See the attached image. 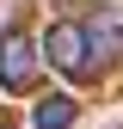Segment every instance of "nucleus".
<instances>
[{
    "label": "nucleus",
    "mask_w": 123,
    "mask_h": 129,
    "mask_svg": "<svg viewBox=\"0 0 123 129\" xmlns=\"http://www.w3.org/2000/svg\"><path fill=\"white\" fill-rule=\"evenodd\" d=\"M43 80V37L31 25H6L0 31V92H37Z\"/></svg>",
    "instance_id": "1"
},
{
    "label": "nucleus",
    "mask_w": 123,
    "mask_h": 129,
    "mask_svg": "<svg viewBox=\"0 0 123 129\" xmlns=\"http://www.w3.org/2000/svg\"><path fill=\"white\" fill-rule=\"evenodd\" d=\"M43 68L68 74V80H92L99 61H92V43H86V19H55L43 31Z\"/></svg>",
    "instance_id": "2"
},
{
    "label": "nucleus",
    "mask_w": 123,
    "mask_h": 129,
    "mask_svg": "<svg viewBox=\"0 0 123 129\" xmlns=\"http://www.w3.org/2000/svg\"><path fill=\"white\" fill-rule=\"evenodd\" d=\"M86 43H92V61H99V68L123 61V12L117 6H99L86 19Z\"/></svg>",
    "instance_id": "3"
},
{
    "label": "nucleus",
    "mask_w": 123,
    "mask_h": 129,
    "mask_svg": "<svg viewBox=\"0 0 123 129\" xmlns=\"http://www.w3.org/2000/svg\"><path fill=\"white\" fill-rule=\"evenodd\" d=\"M74 117H80L74 92H43L31 105V129H74Z\"/></svg>",
    "instance_id": "4"
},
{
    "label": "nucleus",
    "mask_w": 123,
    "mask_h": 129,
    "mask_svg": "<svg viewBox=\"0 0 123 129\" xmlns=\"http://www.w3.org/2000/svg\"><path fill=\"white\" fill-rule=\"evenodd\" d=\"M0 129H12V123H6V117H0Z\"/></svg>",
    "instance_id": "5"
}]
</instances>
